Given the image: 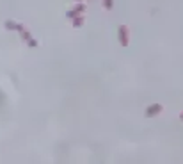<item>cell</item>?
Masks as SVG:
<instances>
[{
  "label": "cell",
  "mask_w": 183,
  "mask_h": 164,
  "mask_svg": "<svg viewBox=\"0 0 183 164\" xmlns=\"http://www.w3.org/2000/svg\"><path fill=\"white\" fill-rule=\"evenodd\" d=\"M160 111H162V105H160V104H155V105H151L148 111H146V116H155V114L160 113Z\"/></svg>",
  "instance_id": "obj_2"
},
{
  "label": "cell",
  "mask_w": 183,
  "mask_h": 164,
  "mask_svg": "<svg viewBox=\"0 0 183 164\" xmlns=\"http://www.w3.org/2000/svg\"><path fill=\"white\" fill-rule=\"evenodd\" d=\"M28 45H30V47H37V41H36V39H32V38H30V39H28Z\"/></svg>",
  "instance_id": "obj_7"
},
{
  "label": "cell",
  "mask_w": 183,
  "mask_h": 164,
  "mask_svg": "<svg viewBox=\"0 0 183 164\" xmlns=\"http://www.w3.org/2000/svg\"><path fill=\"white\" fill-rule=\"evenodd\" d=\"M105 7L107 9H112V0H105Z\"/></svg>",
  "instance_id": "obj_6"
},
{
  "label": "cell",
  "mask_w": 183,
  "mask_h": 164,
  "mask_svg": "<svg viewBox=\"0 0 183 164\" xmlns=\"http://www.w3.org/2000/svg\"><path fill=\"white\" fill-rule=\"evenodd\" d=\"M181 120H183V113H181Z\"/></svg>",
  "instance_id": "obj_8"
},
{
  "label": "cell",
  "mask_w": 183,
  "mask_h": 164,
  "mask_svg": "<svg viewBox=\"0 0 183 164\" xmlns=\"http://www.w3.org/2000/svg\"><path fill=\"white\" fill-rule=\"evenodd\" d=\"M6 27L7 29H16V30H18V25H16V23H13V21H6Z\"/></svg>",
  "instance_id": "obj_5"
},
{
  "label": "cell",
  "mask_w": 183,
  "mask_h": 164,
  "mask_svg": "<svg viewBox=\"0 0 183 164\" xmlns=\"http://www.w3.org/2000/svg\"><path fill=\"white\" fill-rule=\"evenodd\" d=\"M84 9H85L84 4H78V6L75 7V14H77V13H84Z\"/></svg>",
  "instance_id": "obj_4"
},
{
  "label": "cell",
  "mask_w": 183,
  "mask_h": 164,
  "mask_svg": "<svg viewBox=\"0 0 183 164\" xmlns=\"http://www.w3.org/2000/svg\"><path fill=\"white\" fill-rule=\"evenodd\" d=\"M73 25H75V27H82V25H84V18H82V16H75V18H73Z\"/></svg>",
  "instance_id": "obj_3"
},
{
  "label": "cell",
  "mask_w": 183,
  "mask_h": 164,
  "mask_svg": "<svg viewBox=\"0 0 183 164\" xmlns=\"http://www.w3.org/2000/svg\"><path fill=\"white\" fill-rule=\"evenodd\" d=\"M119 39L121 43H123V47H126L128 45V27H119Z\"/></svg>",
  "instance_id": "obj_1"
}]
</instances>
